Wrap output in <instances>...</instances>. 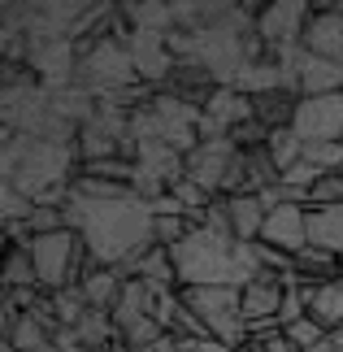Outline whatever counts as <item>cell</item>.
Returning <instances> with one entry per match:
<instances>
[{
  "label": "cell",
  "mask_w": 343,
  "mask_h": 352,
  "mask_svg": "<svg viewBox=\"0 0 343 352\" xmlns=\"http://www.w3.org/2000/svg\"><path fill=\"white\" fill-rule=\"evenodd\" d=\"M153 205L140 196H126V200H83L74 196L65 205V226L83 235L87 252L96 265H113V270H126L140 261V256L153 248Z\"/></svg>",
  "instance_id": "1"
},
{
  "label": "cell",
  "mask_w": 343,
  "mask_h": 352,
  "mask_svg": "<svg viewBox=\"0 0 343 352\" xmlns=\"http://www.w3.org/2000/svg\"><path fill=\"white\" fill-rule=\"evenodd\" d=\"M0 170H5V183H13L22 196L39 200L44 192H52V187L74 183L78 153H74V144H52V140H31V135L5 131Z\"/></svg>",
  "instance_id": "2"
},
{
  "label": "cell",
  "mask_w": 343,
  "mask_h": 352,
  "mask_svg": "<svg viewBox=\"0 0 343 352\" xmlns=\"http://www.w3.org/2000/svg\"><path fill=\"white\" fill-rule=\"evenodd\" d=\"M78 48V70H74V83L91 91L96 100L100 96H113V91L140 83V74H135V61L126 44H118V39H100V44H74Z\"/></svg>",
  "instance_id": "3"
},
{
  "label": "cell",
  "mask_w": 343,
  "mask_h": 352,
  "mask_svg": "<svg viewBox=\"0 0 343 352\" xmlns=\"http://www.w3.org/2000/svg\"><path fill=\"white\" fill-rule=\"evenodd\" d=\"M178 296L209 327L213 340H222L230 352L248 348V322L239 314V287H178Z\"/></svg>",
  "instance_id": "4"
},
{
  "label": "cell",
  "mask_w": 343,
  "mask_h": 352,
  "mask_svg": "<svg viewBox=\"0 0 343 352\" xmlns=\"http://www.w3.org/2000/svg\"><path fill=\"white\" fill-rule=\"evenodd\" d=\"M309 18H313L309 0H269V5L256 13V35L269 52L300 48V35H305Z\"/></svg>",
  "instance_id": "5"
},
{
  "label": "cell",
  "mask_w": 343,
  "mask_h": 352,
  "mask_svg": "<svg viewBox=\"0 0 343 352\" xmlns=\"http://www.w3.org/2000/svg\"><path fill=\"white\" fill-rule=\"evenodd\" d=\"M300 144H343V91L335 96H305L291 118Z\"/></svg>",
  "instance_id": "6"
},
{
  "label": "cell",
  "mask_w": 343,
  "mask_h": 352,
  "mask_svg": "<svg viewBox=\"0 0 343 352\" xmlns=\"http://www.w3.org/2000/svg\"><path fill=\"white\" fill-rule=\"evenodd\" d=\"M26 65L35 70V78L48 91H61L74 83L78 70V48L74 39H31V52H26Z\"/></svg>",
  "instance_id": "7"
},
{
  "label": "cell",
  "mask_w": 343,
  "mask_h": 352,
  "mask_svg": "<svg viewBox=\"0 0 343 352\" xmlns=\"http://www.w3.org/2000/svg\"><path fill=\"white\" fill-rule=\"evenodd\" d=\"M313 18L300 35V48L326 61H343V0H309Z\"/></svg>",
  "instance_id": "8"
},
{
  "label": "cell",
  "mask_w": 343,
  "mask_h": 352,
  "mask_svg": "<svg viewBox=\"0 0 343 352\" xmlns=\"http://www.w3.org/2000/svg\"><path fill=\"white\" fill-rule=\"evenodd\" d=\"M235 153H239V148L230 140H200L187 153V179L200 183L209 196H222V179H226L230 161H235Z\"/></svg>",
  "instance_id": "9"
},
{
  "label": "cell",
  "mask_w": 343,
  "mask_h": 352,
  "mask_svg": "<svg viewBox=\"0 0 343 352\" xmlns=\"http://www.w3.org/2000/svg\"><path fill=\"white\" fill-rule=\"evenodd\" d=\"M261 243L283 252H300L309 243V209L305 205H278L265 213V226H261Z\"/></svg>",
  "instance_id": "10"
},
{
  "label": "cell",
  "mask_w": 343,
  "mask_h": 352,
  "mask_svg": "<svg viewBox=\"0 0 343 352\" xmlns=\"http://www.w3.org/2000/svg\"><path fill=\"white\" fill-rule=\"evenodd\" d=\"M283 296H287V283L278 274H269V270H261L252 283H243V287H239V314H243V322L278 318L283 314Z\"/></svg>",
  "instance_id": "11"
},
{
  "label": "cell",
  "mask_w": 343,
  "mask_h": 352,
  "mask_svg": "<svg viewBox=\"0 0 343 352\" xmlns=\"http://www.w3.org/2000/svg\"><path fill=\"white\" fill-rule=\"evenodd\" d=\"M222 87L217 78L204 70L200 61H174V70H170V78L161 83V91L166 96H174V100H183V104H191V109H204L209 104V96Z\"/></svg>",
  "instance_id": "12"
},
{
  "label": "cell",
  "mask_w": 343,
  "mask_h": 352,
  "mask_svg": "<svg viewBox=\"0 0 343 352\" xmlns=\"http://www.w3.org/2000/svg\"><path fill=\"white\" fill-rule=\"evenodd\" d=\"M153 305H157V292L148 287L144 278H126V283H122V296H118V305L109 309V314H113L118 331H131L135 322L153 318Z\"/></svg>",
  "instance_id": "13"
},
{
  "label": "cell",
  "mask_w": 343,
  "mask_h": 352,
  "mask_svg": "<svg viewBox=\"0 0 343 352\" xmlns=\"http://www.w3.org/2000/svg\"><path fill=\"white\" fill-rule=\"evenodd\" d=\"M300 100H305L300 91H291V87H274V91H265V96H252V118H256L265 131H283V126H291Z\"/></svg>",
  "instance_id": "14"
},
{
  "label": "cell",
  "mask_w": 343,
  "mask_h": 352,
  "mask_svg": "<svg viewBox=\"0 0 343 352\" xmlns=\"http://www.w3.org/2000/svg\"><path fill=\"white\" fill-rule=\"evenodd\" d=\"M126 278H144L153 292H178V270H174V256L170 248H161V243H153L140 261H135L126 270Z\"/></svg>",
  "instance_id": "15"
},
{
  "label": "cell",
  "mask_w": 343,
  "mask_h": 352,
  "mask_svg": "<svg viewBox=\"0 0 343 352\" xmlns=\"http://www.w3.org/2000/svg\"><path fill=\"white\" fill-rule=\"evenodd\" d=\"M309 243L343 256V205H313L309 209Z\"/></svg>",
  "instance_id": "16"
},
{
  "label": "cell",
  "mask_w": 343,
  "mask_h": 352,
  "mask_svg": "<svg viewBox=\"0 0 343 352\" xmlns=\"http://www.w3.org/2000/svg\"><path fill=\"white\" fill-rule=\"evenodd\" d=\"M122 283H126L122 270H113V265H91L87 278L78 283V292H83V300L91 309H113L118 296H122Z\"/></svg>",
  "instance_id": "17"
},
{
  "label": "cell",
  "mask_w": 343,
  "mask_h": 352,
  "mask_svg": "<svg viewBox=\"0 0 343 352\" xmlns=\"http://www.w3.org/2000/svg\"><path fill=\"white\" fill-rule=\"evenodd\" d=\"M226 213H230V231H235V239L239 243H256L269 209L261 205V196H230L226 200Z\"/></svg>",
  "instance_id": "18"
},
{
  "label": "cell",
  "mask_w": 343,
  "mask_h": 352,
  "mask_svg": "<svg viewBox=\"0 0 343 352\" xmlns=\"http://www.w3.org/2000/svg\"><path fill=\"white\" fill-rule=\"evenodd\" d=\"M309 318L318 322L326 335L343 331V274L331 278V283H322V287L313 292V300H309Z\"/></svg>",
  "instance_id": "19"
},
{
  "label": "cell",
  "mask_w": 343,
  "mask_h": 352,
  "mask_svg": "<svg viewBox=\"0 0 343 352\" xmlns=\"http://www.w3.org/2000/svg\"><path fill=\"white\" fill-rule=\"evenodd\" d=\"M230 87L243 91V96H265V91H274V87H287V74H283V65L274 61V57H261V61L243 65Z\"/></svg>",
  "instance_id": "20"
},
{
  "label": "cell",
  "mask_w": 343,
  "mask_h": 352,
  "mask_svg": "<svg viewBox=\"0 0 343 352\" xmlns=\"http://www.w3.org/2000/svg\"><path fill=\"white\" fill-rule=\"evenodd\" d=\"M122 13H126L131 31H161V35L174 31V9L166 0H126Z\"/></svg>",
  "instance_id": "21"
},
{
  "label": "cell",
  "mask_w": 343,
  "mask_h": 352,
  "mask_svg": "<svg viewBox=\"0 0 343 352\" xmlns=\"http://www.w3.org/2000/svg\"><path fill=\"white\" fill-rule=\"evenodd\" d=\"M296 274L305 278V283H331V278L343 274V270H339V256H335V252L305 243V248L296 252Z\"/></svg>",
  "instance_id": "22"
},
{
  "label": "cell",
  "mask_w": 343,
  "mask_h": 352,
  "mask_svg": "<svg viewBox=\"0 0 343 352\" xmlns=\"http://www.w3.org/2000/svg\"><path fill=\"white\" fill-rule=\"evenodd\" d=\"M5 287L9 292H22V287H39V274H35V256L31 248H5Z\"/></svg>",
  "instance_id": "23"
},
{
  "label": "cell",
  "mask_w": 343,
  "mask_h": 352,
  "mask_svg": "<svg viewBox=\"0 0 343 352\" xmlns=\"http://www.w3.org/2000/svg\"><path fill=\"white\" fill-rule=\"evenodd\" d=\"M269 157H274V166L278 170H291L300 157H305V144H300V135L291 126H283V131H269Z\"/></svg>",
  "instance_id": "24"
},
{
  "label": "cell",
  "mask_w": 343,
  "mask_h": 352,
  "mask_svg": "<svg viewBox=\"0 0 343 352\" xmlns=\"http://www.w3.org/2000/svg\"><path fill=\"white\" fill-rule=\"evenodd\" d=\"M78 174H91V179H109V183H126V187H135V161H126V157L87 161V166H78Z\"/></svg>",
  "instance_id": "25"
},
{
  "label": "cell",
  "mask_w": 343,
  "mask_h": 352,
  "mask_svg": "<svg viewBox=\"0 0 343 352\" xmlns=\"http://www.w3.org/2000/svg\"><path fill=\"white\" fill-rule=\"evenodd\" d=\"M52 305H57V318H61V327L65 331H74L78 322H83V314H87V300H83V292L78 287H65V292H52Z\"/></svg>",
  "instance_id": "26"
},
{
  "label": "cell",
  "mask_w": 343,
  "mask_h": 352,
  "mask_svg": "<svg viewBox=\"0 0 343 352\" xmlns=\"http://www.w3.org/2000/svg\"><path fill=\"white\" fill-rule=\"evenodd\" d=\"M283 335L291 340V348H296V352H305V348H318L322 340H331V335H326V331H322V327H318V322H313L309 314H305V318H296V322H287V327H283Z\"/></svg>",
  "instance_id": "27"
},
{
  "label": "cell",
  "mask_w": 343,
  "mask_h": 352,
  "mask_svg": "<svg viewBox=\"0 0 343 352\" xmlns=\"http://www.w3.org/2000/svg\"><path fill=\"white\" fill-rule=\"evenodd\" d=\"M31 213H35L31 196H22L13 183L0 187V218H5V222H31Z\"/></svg>",
  "instance_id": "28"
},
{
  "label": "cell",
  "mask_w": 343,
  "mask_h": 352,
  "mask_svg": "<svg viewBox=\"0 0 343 352\" xmlns=\"http://www.w3.org/2000/svg\"><path fill=\"white\" fill-rule=\"evenodd\" d=\"M226 140H230V144H235V148H239V153H256V148H265V144H269V131H265V126H261V122H256V118H248V122H239V126H235V131H230V135H226Z\"/></svg>",
  "instance_id": "29"
},
{
  "label": "cell",
  "mask_w": 343,
  "mask_h": 352,
  "mask_svg": "<svg viewBox=\"0 0 343 352\" xmlns=\"http://www.w3.org/2000/svg\"><path fill=\"white\" fill-rule=\"evenodd\" d=\"M305 161L318 166L322 174L343 170V144H305Z\"/></svg>",
  "instance_id": "30"
},
{
  "label": "cell",
  "mask_w": 343,
  "mask_h": 352,
  "mask_svg": "<svg viewBox=\"0 0 343 352\" xmlns=\"http://www.w3.org/2000/svg\"><path fill=\"white\" fill-rule=\"evenodd\" d=\"M31 235L39 239V235H57V231H65V209H48V205H35V213H31Z\"/></svg>",
  "instance_id": "31"
},
{
  "label": "cell",
  "mask_w": 343,
  "mask_h": 352,
  "mask_svg": "<svg viewBox=\"0 0 343 352\" xmlns=\"http://www.w3.org/2000/svg\"><path fill=\"white\" fill-rule=\"evenodd\" d=\"M243 352H296V348H291V340L278 331V335H261V340H248V348H243Z\"/></svg>",
  "instance_id": "32"
},
{
  "label": "cell",
  "mask_w": 343,
  "mask_h": 352,
  "mask_svg": "<svg viewBox=\"0 0 343 352\" xmlns=\"http://www.w3.org/2000/svg\"><path fill=\"white\" fill-rule=\"evenodd\" d=\"M178 348H183V352H230L222 340H213V335H209V340H178Z\"/></svg>",
  "instance_id": "33"
},
{
  "label": "cell",
  "mask_w": 343,
  "mask_h": 352,
  "mask_svg": "<svg viewBox=\"0 0 343 352\" xmlns=\"http://www.w3.org/2000/svg\"><path fill=\"white\" fill-rule=\"evenodd\" d=\"M305 352H335V344H331V340H322L318 348H305Z\"/></svg>",
  "instance_id": "34"
},
{
  "label": "cell",
  "mask_w": 343,
  "mask_h": 352,
  "mask_svg": "<svg viewBox=\"0 0 343 352\" xmlns=\"http://www.w3.org/2000/svg\"><path fill=\"white\" fill-rule=\"evenodd\" d=\"M331 344H335V352H343V331H335V335H331Z\"/></svg>",
  "instance_id": "35"
},
{
  "label": "cell",
  "mask_w": 343,
  "mask_h": 352,
  "mask_svg": "<svg viewBox=\"0 0 343 352\" xmlns=\"http://www.w3.org/2000/svg\"><path fill=\"white\" fill-rule=\"evenodd\" d=\"M61 352H87V348H78V344H70V348H61Z\"/></svg>",
  "instance_id": "36"
},
{
  "label": "cell",
  "mask_w": 343,
  "mask_h": 352,
  "mask_svg": "<svg viewBox=\"0 0 343 352\" xmlns=\"http://www.w3.org/2000/svg\"><path fill=\"white\" fill-rule=\"evenodd\" d=\"M339 270H343V256H339Z\"/></svg>",
  "instance_id": "37"
},
{
  "label": "cell",
  "mask_w": 343,
  "mask_h": 352,
  "mask_svg": "<svg viewBox=\"0 0 343 352\" xmlns=\"http://www.w3.org/2000/svg\"><path fill=\"white\" fill-rule=\"evenodd\" d=\"M339 174H343V170H339Z\"/></svg>",
  "instance_id": "38"
}]
</instances>
